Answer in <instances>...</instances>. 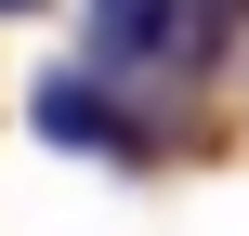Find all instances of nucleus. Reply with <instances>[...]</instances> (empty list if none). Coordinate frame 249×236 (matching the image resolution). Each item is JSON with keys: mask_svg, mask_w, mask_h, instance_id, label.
Masks as SVG:
<instances>
[{"mask_svg": "<svg viewBox=\"0 0 249 236\" xmlns=\"http://www.w3.org/2000/svg\"><path fill=\"white\" fill-rule=\"evenodd\" d=\"M184 39H210L197 0H92L79 13V66H105V79H158Z\"/></svg>", "mask_w": 249, "mask_h": 236, "instance_id": "nucleus-1", "label": "nucleus"}, {"mask_svg": "<svg viewBox=\"0 0 249 236\" xmlns=\"http://www.w3.org/2000/svg\"><path fill=\"white\" fill-rule=\"evenodd\" d=\"M26 118H39V145H66V158H144V118L105 105V66H53V79L26 92Z\"/></svg>", "mask_w": 249, "mask_h": 236, "instance_id": "nucleus-2", "label": "nucleus"}, {"mask_svg": "<svg viewBox=\"0 0 249 236\" xmlns=\"http://www.w3.org/2000/svg\"><path fill=\"white\" fill-rule=\"evenodd\" d=\"M0 13H39V0H0Z\"/></svg>", "mask_w": 249, "mask_h": 236, "instance_id": "nucleus-3", "label": "nucleus"}]
</instances>
